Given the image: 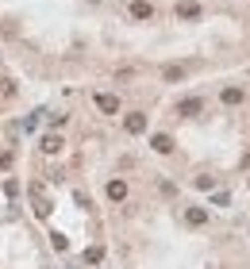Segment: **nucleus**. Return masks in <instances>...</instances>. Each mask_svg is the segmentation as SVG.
Segmentation results:
<instances>
[{
	"label": "nucleus",
	"mask_w": 250,
	"mask_h": 269,
	"mask_svg": "<svg viewBox=\"0 0 250 269\" xmlns=\"http://www.w3.org/2000/svg\"><path fill=\"white\" fill-rule=\"evenodd\" d=\"M154 150H158V154H169V150H173V139H169V135H154Z\"/></svg>",
	"instance_id": "0eeeda50"
},
{
	"label": "nucleus",
	"mask_w": 250,
	"mask_h": 269,
	"mask_svg": "<svg viewBox=\"0 0 250 269\" xmlns=\"http://www.w3.org/2000/svg\"><path fill=\"white\" fill-rule=\"evenodd\" d=\"M200 108H204V100H196V96H189V100H181V104H177V112H181V115H196Z\"/></svg>",
	"instance_id": "7ed1b4c3"
},
{
	"label": "nucleus",
	"mask_w": 250,
	"mask_h": 269,
	"mask_svg": "<svg viewBox=\"0 0 250 269\" xmlns=\"http://www.w3.org/2000/svg\"><path fill=\"white\" fill-rule=\"evenodd\" d=\"M243 100V89H223V104H239Z\"/></svg>",
	"instance_id": "9d476101"
},
{
	"label": "nucleus",
	"mask_w": 250,
	"mask_h": 269,
	"mask_svg": "<svg viewBox=\"0 0 250 269\" xmlns=\"http://www.w3.org/2000/svg\"><path fill=\"white\" fill-rule=\"evenodd\" d=\"M131 15H135V19H150V15H154V8H150L147 0H135V4H131Z\"/></svg>",
	"instance_id": "39448f33"
},
{
	"label": "nucleus",
	"mask_w": 250,
	"mask_h": 269,
	"mask_svg": "<svg viewBox=\"0 0 250 269\" xmlns=\"http://www.w3.org/2000/svg\"><path fill=\"white\" fill-rule=\"evenodd\" d=\"M43 150H46V154H58V150H62V139H58V135H46V139H43Z\"/></svg>",
	"instance_id": "1a4fd4ad"
},
{
	"label": "nucleus",
	"mask_w": 250,
	"mask_h": 269,
	"mask_svg": "<svg viewBox=\"0 0 250 269\" xmlns=\"http://www.w3.org/2000/svg\"><path fill=\"white\" fill-rule=\"evenodd\" d=\"M185 219H189L192 227H204V223H208V212H204V208H189V212H185Z\"/></svg>",
	"instance_id": "423d86ee"
},
{
	"label": "nucleus",
	"mask_w": 250,
	"mask_h": 269,
	"mask_svg": "<svg viewBox=\"0 0 250 269\" xmlns=\"http://www.w3.org/2000/svg\"><path fill=\"white\" fill-rule=\"evenodd\" d=\"M177 15H181V19H196V15H200V4L185 0V4H177Z\"/></svg>",
	"instance_id": "20e7f679"
},
{
	"label": "nucleus",
	"mask_w": 250,
	"mask_h": 269,
	"mask_svg": "<svg viewBox=\"0 0 250 269\" xmlns=\"http://www.w3.org/2000/svg\"><path fill=\"white\" fill-rule=\"evenodd\" d=\"M100 258H104V250H100V246H92V250L85 254V262H100Z\"/></svg>",
	"instance_id": "f8f14e48"
},
{
	"label": "nucleus",
	"mask_w": 250,
	"mask_h": 269,
	"mask_svg": "<svg viewBox=\"0 0 250 269\" xmlns=\"http://www.w3.org/2000/svg\"><path fill=\"white\" fill-rule=\"evenodd\" d=\"M96 108H100L104 115H116V112H119V96H112V92H100V96H96Z\"/></svg>",
	"instance_id": "f257e3e1"
},
{
	"label": "nucleus",
	"mask_w": 250,
	"mask_h": 269,
	"mask_svg": "<svg viewBox=\"0 0 250 269\" xmlns=\"http://www.w3.org/2000/svg\"><path fill=\"white\" fill-rule=\"evenodd\" d=\"M108 196L123 200V196H127V184H123V181H108Z\"/></svg>",
	"instance_id": "6e6552de"
},
{
	"label": "nucleus",
	"mask_w": 250,
	"mask_h": 269,
	"mask_svg": "<svg viewBox=\"0 0 250 269\" xmlns=\"http://www.w3.org/2000/svg\"><path fill=\"white\" fill-rule=\"evenodd\" d=\"M181 77H185V66H169L166 70V81H181Z\"/></svg>",
	"instance_id": "9b49d317"
},
{
	"label": "nucleus",
	"mask_w": 250,
	"mask_h": 269,
	"mask_svg": "<svg viewBox=\"0 0 250 269\" xmlns=\"http://www.w3.org/2000/svg\"><path fill=\"white\" fill-rule=\"evenodd\" d=\"M123 127L131 131V135H143V131H147V115H143V112H131L127 119H123Z\"/></svg>",
	"instance_id": "f03ea898"
}]
</instances>
